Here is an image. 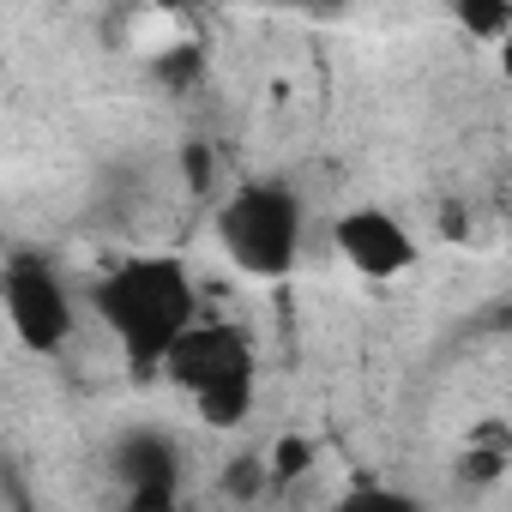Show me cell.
I'll list each match as a JSON object with an SVG mask.
<instances>
[{
    "mask_svg": "<svg viewBox=\"0 0 512 512\" xmlns=\"http://www.w3.org/2000/svg\"><path fill=\"white\" fill-rule=\"evenodd\" d=\"M500 79H506V91H512V31L500 37Z\"/></svg>",
    "mask_w": 512,
    "mask_h": 512,
    "instance_id": "cell-11",
    "label": "cell"
},
{
    "mask_svg": "<svg viewBox=\"0 0 512 512\" xmlns=\"http://www.w3.org/2000/svg\"><path fill=\"white\" fill-rule=\"evenodd\" d=\"M91 308L109 326V338L121 344L127 368H139V374H157L169 362L175 338L199 320L193 278L169 253H139V260H121L115 272H103L91 290Z\"/></svg>",
    "mask_w": 512,
    "mask_h": 512,
    "instance_id": "cell-1",
    "label": "cell"
},
{
    "mask_svg": "<svg viewBox=\"0 0 512 512\" xmlns=\"http://www.w3.org/2000/svg\"><path fill=\"white\" fill-rule=\"evenodd\" d=\"M0 302H7L13 338L31 356H61L79 332V302L67 290V272L37 247H13L7 272H0Z\"/></svg>",
    "mask_w": 512,
    "mask_h": 512,
    "instance_id": "cell-4",
    "label": "cell"
},
{
    "mask_svg": "<svg viewBox=\"0 0 512 512\" xmlns=\"http://www.w3.org/2000/svg\"><path fill=\"white\" fill-rule=\"evenodd\" d=\"M302 470H314V446H308L302 434H284V440L272 446V482H290V476H302Z\"/></svg>",
    "mask_w": 512,
    "mask_h": 512,
    "instance_id": "cell-9",
    "label": "cell"
},
{
    "mask_svg": "<svg viewBox=\"0 0 512 512\" xmlns=\"http://www.w3.org/2000/svg\"><path fill=\"white\" fill-rule=\"evenodd\" d=\"M332 235H338V253L350 260V272H362L374 284H392V278H404L416 266V235L386 205H350L332 223Z\"/></svg>",
    "mask_w": 512,
    "mask_h": 512,
    "instance_id": "cell-5",
    "label": "cell"
},
{
    "mask_svg": "<svg viewBox=\"0 0 512 512\" xmlns=\"http://www.w3.org/2000/svg\"><path fill=\"white\" fill-rule=\"evenodd\" d=\"M181 169H187L193 187H205V181H211V151H205V145H187V151H181Z\"/></svg>",
    "mask_w": 512,
    "mask_h": 512,
    "instance_id": "cell-10",
    "label": "cell"
},
{
    "mask_svg": "<svg viewBox=\"0 0 512 512\" xmlns=\"http://www.w3.org/2000/svg\"><path fill=\"white\" fill-rule=\"evenodd\" d=\"M163 374L175 380V392L193 398L205 428H241L247 410H253V374H260V368H253V344L241 338V326L193 320L175 338Z\"/></svg>",
    "mask_w": 512,
    "mask_h": 512,
    "instance_id": "cell-3",
    "label": "cell"
},
{
    "mask_svg": "<svg viewBox=\"0 0 512 512\" xmlns=\"http://www.w3.org/2000/svg\"><path fill=\"white\" fill-rule=\"evenodd\" d=\"M272 482V464H260V458H229V470H223V494L229 500H253Z\"/></svg>",
    "mask_w": 512,
    "mask_h": 512,
    "instance_id": "cell-8",
    "label": "cell"
},
{
    "mask_svg": "<svg viewBox=\"0 0 512 512\" xmlns=\"http://www.w3.org/2000/svg\"><path fill=\"white\" fill-rule=\"evenodd\" d=\"M452 19L482 43H500L512 31V0H452Z\"/></svg>",
    "mask_w": 512,
    "mask_h": 512,
    "instance_id": "cell-7",
    "label": "cell"
},
{
    "mask_svg": "<svg viewBox=\"0 0 512 512\" xmlns=\"http://www.w3.org/2000/svg\"><path fill=\"white\" fill-rule=\"evenodd\" d=\"M272 7H320V0H272Z\"/></svg>",
    "mask_w": 512,
    "mask_h": 512,
    "instance_id": "cell-12",
    "label": "cell"
},
{
    "mask_svg": "<svg viewBox=\"0 0 512 512\" xmlns=\"http://www.w3.org/2000/svg\"><path fill=\"white\" fill-rule=\"evenodd\" d=\"M302 235H308V211L302 193L290 181H241L223 205H217V241L223 260L247 278H290L302 260Z\"/></svg>",
    "mask_w": 512,
    "mask_h": 512,
    "instance_id": "cell-2",
    "label": "cell"
},
{
    "mask_svg": "<svg viewBox=\"0 0 512 512\" xmlns=\"http://www.w3.org/2000/svg\"><path fill=\"white\" fill-rule=\"evenodd\" d=\"M133 506H175L181 494V446L163 428H127L109 452Z\"/></svg>",
    "mask_w": 512,
    "mask_h": 512,
    "instance_id": "cell-6",
    "label": "cell"
}]
</instances>
